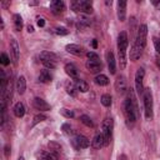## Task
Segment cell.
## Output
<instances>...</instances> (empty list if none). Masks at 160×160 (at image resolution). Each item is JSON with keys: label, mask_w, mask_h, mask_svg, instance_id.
<instances>
[{"label": "cell", "mask_w": 160, "mask_h": 160, "mask_svg": "<svg viewBox=\"0 0 160 160\" xmlns=\"http://www.w3.org/2000/svg\"><path fill=\"white\" fill-rule=\"evenodd\" d=\"M124 114H125L128 125H134L139 116V109H138V102H136L132 89L129 90L128 98L124 101Z\"/></svg>", "instance_id": "6da1fadb"}, {"label": "cell", "mask_w": 160, "mask_h": 160, "mask_svg": "<svg viewBox=\"0 0 160 160\" xmlns=\"http://www.w3.org/2000/svg\"><path fill=\"white\" fill-rule=\"evenodd\" d=\"M128 44H129V39H128V34L125 31H121L118 36V51H119V62H120V68L124 69L126 66V49H128Z\"/></svg>", "instance_id": "7a4b0ae2"}, {"label": "cell", "mask_w": 160, "mask_h": 160, "mask_svg": "<svg viewBox=\"0 0 160 160\" xmlns=\"http://www.w3.org/2000/svg\"><path fill=\"white\" fill-rule=\"evenodd\" d=\"M142 100H144V108H145V116L148 119H151L152 118V95H151L150 88L144 89Z\"/></svg>", "instance_id": "3957f363"}, {"label": "cell", "mask_w": 160, "mask_h": 160, "mask_svg": "<svg viewBox=\"0 0 160 160\" xmlns=\"http://www.w3.org/2000/svg\"><path fill=\"white\" fill-rule=\"evenodd\" d=\"M146 36H148V26L145 24H141L138 29V35H136L134 45H136V46H139L140 49L144 50L145 46H146Z\"/></svg>", "instance_id": "277c9868"}, {"label": "cell", "mask_w": 160, "mask_h": 160, "mask_svg": "<svg viewBox=\"0 0 160 160\" xmlns=\"http://www.w3.org/2000/svg\"><path fill=\"white\" fill-rule=\"evenodd\" d=\"M71 8L74 11H80L84 14H91L92 12V4L91 1L88 0H80V1H75L71 4Z\"/></svg>", "instance_id": "5b68a950"}, {"label": "cell", "mask_w": 160, "mask_h": 160, "mask_svg": "<svg viewBox=\"0 0 160 160\" xmlns=\"http://www.w3.org/2000/svg\"><path fill=\"white\" fill-rule=\"evenodd\" d=\"M101 134L105 139V146L109 145L110 139H111V132H112V119L111 118H106L102 124H101Z\"/></svg>", "instance_id": "8992f818"}, {"label": "cell", "mask_w": 160, "mask_h": 160, "mask_svg": "<svg viewBox=\"0 0 160 160\" xmlns=\"http://www.w3.org/2000/svg\"><path fill=\"white\" fill-rule=\"evenodd\" d=\"M144 75H145V70L142 68H139L136 70V74H135V88H136V92L139 95L144 94V85H142Z\"/></svg>", "instance_id": "52a82bcc"}, {"label": "cell", "mask_w": 160, "mask_h": 160, "mask_svg": "<svg viewBox=\"0 0 160 160\" xmlns=\"http://www.w3.org/2000/svg\"><path fill=\"white\" fill-rule=\"evenodd\" d=\"M114 86H115V91H116L118 95H124V94L126 92V90H128V85H126V79H125V76H122V75L118 76L116 80H115Z\"/></svg>", "instance_id": "ba28073f"}, {"label": "cell", "mask_w": 160, "mask_h": 160, "mask_svg": "<svg viewBox=\"0 0 160 160\" xmlns=\"http://www.w3.org/2000/svg\"><path fill=\"white\" fill-rule=\"evenodd\" d=\"M72 145L75 146V149H86L90 145V140L84 135H76L72 140Z\"/></svg>", "instance_id": "9c48e42d"}, {"label": "cell", "mask_w": 160, "mask_h": 160, "mask_svg": "<svg viewBox=\"0 0 160 160\" xmlns=\"http://www.w3.org/2000/svg\"><path fill=\"white\" fill-rule=\"evenodd\" d=\"M10 50H11V55H12V61L15 65H18L19 61V56H20V50H19V44L16 41V39H10Z\"/></svg>", "instance_id": "30bf717a"}, {"label": "cell", "mask_w": 160, "mask_h": 160, "mask_svg": "<svg viewBox=\"0 0 160 160\" xmlns=\"http://www.w3.org/2000/svg\"><path fill=\"white\" fill-rule=\"evenodd\" d=\"M65 50L68 51V52H70V54H72V55H76V56H81V55H84V49L80 46V45H76V44H68L66 46H65Z\"/></svg>", "instance_id": "8fae6325"}, {"label": "cell", "mask_w": 160, "mask_h": 160, "mask_svg": "<svg viewBox=\"0 0 160 160\" xmlns=\"http://www.w3.org/2000/svg\"><path fill=\"white\" fill-rule=\"evenodd\" d=\"M32 104H34V106H35V109H38V110H41V111H48V110H50V104H48L44 99H41V98H35L34 100H32Z\"/></svg>", "instance_id": "7c38bea8"}, {"label": "cell", "mask_w": 160, "mask_h": 160, "mask_svg": "<svg viewBox=\"0 0 160 160\" xmlns=\"http://www.w3.org/2000/svg\"><path fill=\"white\" fill-rule=\"evenodd\" d=\"M50 9L54 14H60L65 10V4L61 0H54L50 2Z\"/></svg>", "instance_id": "4fadbf2b"}, {"label": "cell", "mask_w": 160, "mask_h": 160, "mask_svg": "<svg viewBox=\"0 0 160 160\" xmlns=\"http://www.w3.org/2000/svg\"><path fill=\"white\" fill-rule=\"evenodd\" d=\"M106 60H108V68H109V71L110 74H115L116 72V62H115V58H114V54L111 51H108L106 52Z\"/></svg>", "instance_id": "5bb4252c"}, {"label": "cell", "mask_w": 160, "mask_h": 160, "mask_svg": "<svg viewBox=\"0 0 160 160\" xmlns=\"http://www.w3.org/2000/svg\"><path fill=\"white\" fill-rule=\"evenodd\" d=\"M126 18V1H118V19L125 21Z\"/></svg>", "instance_id": "9a60e30c"}, {"label": "cell", "mask_w": 160, "mask_h": 160, "mask_svg": "<svg viewBox=\"0 0 160 160\" xmlns=\"http://www.w3.org/2000/svg\"><path fill=\"white\" fill-rule=\"evenodd\" d=\"M85 66L90 72H99L102 69V65H101L100 61H90V60H88L85 62Z\"/></svg>", "instance_id": "2e32d148"}, {"label": "cell", "mask_w": 160, "mask_h": 160, "mask_svg": "<svg viewBox=\"0 0 160 160\" xmlns=\"http://www.w3.org/2000/svg\"><path fill=\"white\" fill-rule=\"evenodd\" d=\"M91 146H92L94 149H101L102 146H105V139H104L102 134H98V135L92 139Z\"/></svg>", "instance_id": "e0dca14e"}, {"label": "cell", "mask_w": 160, "mask_h": 160, "mask_svg": "<svg viewBox=\"0 0 160 160\" xmlns=\"http://www.w3.org/2000/svg\"><path fill=\"white\" fill-rule=\"evenodd\" d=\"M65 72H66L70 78L78 80V68H76L74 64H71V62L66 64V65H65Z\"/></svg>", "instance_id": "ac0fdd59"}, {"label": "cell", "mask_w": 160, "mask_h": 160, "mask_svg": "<svg viewBox=\"0 0 160 160\" xmlns=\"http://www.w3.org/2000/svg\"><path fill=\"white\" fill-rule=\"evenodd\" d=\"M16 90H18V92L20 95H22L25 92V90H26V80H25V78L22 75L19 76L18 80H16Z\"/></svg>", "instance_id": "d6986e66"}, {"label": "cell", "mask_w": 160, "mask_h": 160, "mask_svg": "<svg viewBox=\"0 0 160 160\" xmlns=\"http://www.w3.org/2000/svg\"><path fill=\"white\" fill-rule=\"evenodd\" d=\"M36 156H38V160H56L58 159V155L50 151H40L36 154Z\"/></svg>", "instance_id": "ffe728a7"}, {"label": "cell", "mask_w": 160, "mask_h": 160, "mask_svg": "<svg viewBox=\"0 0 160 160\" xmlns=\"http://www.w3.org/2000/svg\"><path fill=\"white\" fill-rule=\"evenodd\" d=\"M141 54H142V49H140L136 45H132V48L130 50V60L131 61H136L141 56Z\"/></svg>", "instance_id": "44dd1931"}, {"label": "cell", "mask_w": 160, "mask_h": 160, "mask_svg": "<svg viewBox=\"0 0 160 160\" xmlns=\"http://www.w3.org/2000/svg\"><path fill=\"white\" fill-rule=\"evenodd\" d=\"M12 110H14V115L16 118H22L25 115V106H24L22 102H16L14 105V109Z\"/></svg>", "instance_id": "7402d4cb"}, {"label": "cell", "mask_w": 160, "mask_h": 160, "mask_svg": "<svg viewBox=\"0 0 160 160\" xmlns=\"http://www.w3.org/2000/svg\"><path fill=\"white\" fill-rule=\"evenodd\" d=\"M48 148H49L50 152H52V154H55V155H59V154L61 152V150H62L61 145L58 144V142H55V141H49V142H48Z\"/></svg>", "instance_id": "603a6c76"}, {"label": "cell", "mask_w": 160, "mask_h": 160, "mask_svg": "<svg viewBox=\"0 0 160 160\" xmlns=\"http://www.w3.org/2000/svg\"><path fill=\"white\" fill-rule=\"evenodd\" d=\"M40 59H41V61L42 60H49V61H55V62L58 61V56L50 51H42L40 54Z\"/></svg>", "instance_id": "cb8c5ba5"}, {"label": "cell", "mask_w": 160, "mask_h": 160, "mask_svg": "<svg viewBox=\"0 0 160 160\" xmlns=\"http://www.w3.org/2000/svg\"><path fill=\"white\" fill-rule=\"evenodd\" d=\"M51 79H52V76H51V74H50V71H49L48 69L42 70V71L40 72V75H39V80H40L41 82H45V84L50 82Z\"/></svg>", "instance_id": "d4e9b609"}, {"label": "cell", "mask_w": 160, "mask_h": 160, "mask_svg": "<svg viewBox=\"0 0 160 160\" xmlns=\"http://www.w3.org/2000/svg\"><path fill=\"white\" fill-rule=\"evenodd\" d=\"M94 80H95V84H98V85H100V86H105V85L109 84V79H108V76L104 75V74L96 75Z\"/></svg>", "instance_id": "484cf974"}, {"label": "cell", "mask_w": 160, "mask_h": 160, "mask_svg": "<svg viewBox=\"0 0 160 160\" xmlns=\"http://www.w3.org/2000/svg\"><path fill=\"white\" fill-rule=\"evenodd\" d=\"M12 19H14V28H15V30L20 31L21 28H22V19H21V16L19 14H15L12 16Z\"/></svg>", "instance_id": "4316f807"}, {"label": "cell", "mask_w": 160, "mask_h": 160, "mask_svg": "<svg viewBox=\"0 0 160 160\" xmlns=\"http://www.w3.org/2000/svg\"><path fill=\"white\" fill-rule=\"evenodd\" d=\"M76 89H78V91L86 92V91L89 90V85H88V82H85L84 80L78 79V80H76Z\"/></svg>", "instance_id": "83f0119b"}, {"label": "cell", "mask_w": 160, "mask_h": 160, "mask_svg": "<svg viewBox=\"0 0 160 160\" xmlns=\"http://www.w3.org/2000/svg\"><path fill=\"white\" fill-rule=\"evenodd\" d=\"M66 92L71 96H76V94H78L76 85H74L72 82H66Z\"/></svg>", "instance_id": "f1b7e54d"}, {"label": "cell", "mask_w": 160, "mask_h": 160, "mask_svg": "<svg viewBox=\"0 0 160 160\" xmlns=\"http://www.w3.org/2000/svg\"><path fill=\"white\" fill-rule=\"evenodd\" d=\"M80 121H81L84 125H86L88 128H92V126H94L92 120H91L90 116H88V115H81V116H80Z\"/></svg>", "instance_id": "f546056e"}, {"label": "cell", "mask_w": 160, "mask_h": 160, "mask_svg": "<svg viewBox=\"0 0 160 160\" xmlns=\"http://www.w3.org/2000/svg\"><path fill=\"white\" fill-rule=\"evenodd\" d=\"M100 101H101V104L104 105V106H110L111 105V96L109 95V94H104V95H101V99H100Z\"/></svg>", "instance_id": "4dcf8cb0"}, {"label": "cell", "mask_w": 160, "mask_h": 160, "mask_svg": "<svg viewBox=\"0 0 160 160\" xmlns=\"http://www.w3.org/2000/svg\"><path fill=\"white\" fill-rule=\"evenodd\" d=\"M44 120H46V116H45L44 114H38V115L34 116V120H32L31 126H34V125H36L38 122H41V121H44Z\"/></svg>", "instance_id": "1f68e13d"}, {"label": "cell", "mask_w": 160, "mask_h": 160, "mask_svg": "<svg viewBox=\"0 0 160 160\" xmlns=\"http://www.w3.org/2000/svg\"><path fill=\"white\" fill-rule=\"evenodd\" d=\"M60 114L62 115V116H65V118H68V119H70V118H74V111L72 110H69V109H60Z\"/></svg>", "instance_id": "d6a6232c"}, {"label": "cell", "mask_w": 160, "mask_h": 160, "mask_svg": "<svg viewBox=\"0 0 160 160\" xmlns=\"http://www.w3.org/2000/svg\"><path fill=\"white\" fill-rule=\"evenodd\" d=\"M42 65L46 68V69H55L56 68V62L55 61H49V60H42L41 61Z\"/></svg>", "instance_id": "836d02e7"}, {"label": "cell", "mask_w": 160, "mask_h": 160, "mask_svg": "<svg viewBox=\"0 0 160 160\" xmlns=\"http://www.w3.org/2000/svg\"><path fill=\"white\" fill-rule=\"evenodd\" d=\"M79 22H81V24H84V25H86V26H89L90 24H91V21H90V19L86 16V15H80V18H79V20H78Z\"/></svg>", "instance_id": "e575fe53"}, {"label": "cell", "mask_w": 160, "mask_h": 160, "mask_svg": "<svg viewBox=\"0 0 160 160\" xmlns=\"http://www.w3.org/2000/svg\"><path fill=\"white\" fill-rule=\"evenodd\" d=\"M86 56H88V59H89L90 61H99V56H98V54H95V52H92V51L86 52Z\"/></svg>", "instance_id": "d590c367"}, {"label": "cell", "mask_w": 160, "mask_h": 160, "mask_svg": "<svg viewBox=\"0 0 160 160\" xmlns=\"http://www.w3.org/2000/svg\"><path fill=\"white\" fill-rule=\"evenodd\" d=\"M152 42H154V46H155L156 52L160 54V39L156 38V36H154V38H152Z\"/></svg>", "instance_id": "8d00e7d4"}, {"label": "cell", "mask_w": 160, "mask_h": 160, "mask_svg": "<svg viewBox=\"0 0 160 160\" xmlns=\"http://www.w3.org/2000/svg\"><path fill=\"white\" fill-rule=\"evenodd\" d=\"M55 32L58 35H68L69 34V30L66 28H56L55 29Z\"/></svg>", "instance_id": "74e56055"}, {"label": "cell", "mask_w": 160, "mask_h": 160, "mask_svg": "<svg viewBox=\"0 0 160 160\" xmlns=\"http://www.w3.org/2000/svg\"><path fill=\"white\" fill-rule=\"evenodd\" d=\"M0 61H1L2 65H8V64L10 62V59H9V56H8L5 52H2V54H1V58H0Z\"/></svg>", "instance_id": "f35d334b"}, {"label": "cell", "mask_w": 160, "mask_h": 160, "mask_svg": "<svg viewBox=\"0 0 160 160\" xmlns=\"http://www.w3.org/2000/svg\"><path fill=\"white\" fill-rule=\"evenodd\" d=\"M61 130L65 132V134H71L72 131H71V126L69 125V124H62V126H61Z\"/></svg>", "instance_id": "ab89813d"}, {"label": "cell", "mask_w": 160, "mask_h": 160, "mask_svg": "<svg viewBox=\"0 0 160 160\" xmlns=\"http://www.w3.org/2000/svg\"><path fill=\"white\" fill-rule=\"evenodd\" d=\"M76 28H78V30H79V31H84V30H85V29H86V28H88V26H86V25H84V24H81V22H79V21H78V22H76Z\"/></svg>", "instance_id": "60d3db41"}, {"label": "cell", "mask_w": 160, "mask_h": 160, "mask_svg": "<svg viewBox=\"0 0 160 160\" xmlns=\"http://www.w3.org/2000/svg\"><path fill=\"white\" fill-rule=\"evenodd\" d=\"M36 24H38V26L42 28V26L45 25V20H44L42 18H38V19H36Z\"/></svg>", "instance_id": "b9f144b4"}, {"label": "cell", "mask_w": 160, "mask_h": 160, "mask_svg": "<svg viewBox=\"0 0 160 160\" xmlns=\"http://www.w3.org/2000/svg\"><path fill=\"white\" fill-rule=\"evenodd\" d=\"M152 4L156 6V9H160V1H152Z\"/></svg>", "instance_id": "7bdbcfd3"}, {"label": "cell", "mask_w": 160, "mask_h": 160, "mask_svg": "<svg viewBox=\"0 0 160 160\" xmlns=\"http://www.w3.org/2000/svg\"><path fill=\"white\" fill-rule=\"evenodd\" d=\"M28 31H29V32H32V31H34L32 25H28Z\"/></svg>", "instance_id": "ee69618b"}, {"label": "cell", "mask_w": 160, "mask_h": 160, "mask_svg": "<svg viewBox=\"0 0 160 160\" xmlns=\"http://www.w3.org/2000/svg\"><path fill=\"white\" fill-rule=\"evenodd\" d=\"M96 46H98V41H96V40H92V48L95 49Z\"/></svg>", "instance_id": "f6af8a7d"}, {"label": "cell", "mask_w": 160, "mask_h": 160, "mask_svg": "<svg viewBox=\"0 0 160 160\" xmlns=\"http://www.w3.org/2000/svg\"><path fill=\"white\" fill-rule=\"evenodd\" d=\"M5 155H9V146H5Z\"/></svg>", "instance_id": "bcb514c9"}, {"label": "cell", "mask_w": 160, "mask_h": 160, "mask_svg": "<svg viewBox=\"0 0 160 160\" xmlns=\"http://www.w3.org/2000/svg\"><path fill=\"white\" fill-rule=\"evenodd\" d=\"M156 64H158V66H159V69H160V59H159V58L156 59Z\"/></svg>", "instance_id": "7dc6e473"}, {"label": "cell", "mask_w": 160, "mask_h": 160, "mask_svg": "<svg viewBox=\"0 0 160 160\" xmlns=\"http://www.w3.org/2000/svg\"><path fill=\"white\" fill-rule=\"evenodd\" d=\"M38 2L36 1H31V2H29V5H36Z\"/></svg>", "instance_id": "c3c4849f"}, {"label": "cell", "mask_w": 160, "mask_h": 160, "mask_svg": "<svg viewBox=\"0 0 160 160\" xmlns=\"http://www.w3.org/2000/svg\"><path fill=\"white\" fill-rule=\"evenodd\" d=\"M0 22H1V29H4V21H2V19H0Z\"/></svg>", "instance_id": "681fc988"}, {"label": "cell", "mask_w": 160, "mask_h": 160, "mask_svg": "<svg viewBox=\"0 0 160 160\" xmlns=\"http://www.w3.org/2000/svg\"><path fill=\"white\" fill-rule=\"evenodd\" d=\"M18 160H25V159H24V156H20V158H19Z\"/></svg>", "instance_id": "f907efd6"}]
</instances>
